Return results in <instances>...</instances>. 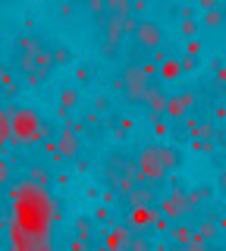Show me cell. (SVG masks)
<instances>
[{
  "label": "cell",
  "mask_w": 226,
  "mask_h": 251,
  "mask_svg": "<svg viewBox=\"0 0 226 251\" xmlns=\"http://www.w3.org/2000/svg\"><path fill=\"white\" fill-rule=\"evenodd\" d=\"M69 248H73V251H82V248H85V239H75V242H73Z\"/></svg>",
  "instance_id": "f546056e"
},
{
  "label": "cell",
  "mask_w": 226,
  "mask_h": 251,
  "mask_svg": "<svg viewBox=\"0 0 226 251\" xmlns=\"http://www.w3.org/2000/svg\"><path fill=\"white\" fill-rule=\"evenodd\" d=\"M79 104V91L75 88H66V91H60V107L69 110V107H75Z\"/></svg>",
  "instance_id": "9a60e30c"
},
{
  "label": "cell",
  "mask_w": 226,
  "mask_h": 251,
  "mask_svg": "<svg viewBox=\"0 0 226 251\" xmlns=\"http://www.w3.org/2000/svg\"><path fill=\"white\" fill-rule=\"evenodd\" d=\"M69 3H91V0H69Z\"/></svg>",
  "instance_id": "836d02e7"
},
{
  "label": "cell",
  "mask_w": 226,
  "mask_h": 251,
  "mask_svg": "<svg viewBox=\"0 0 226 251\" xmlns=\"http://www.w3.org/2000/svg\"><path fill=\"white\" fill-rule=\"evenodd\" d=\"M198 50H201V44H198V41H192V44H189V57H195Z\"/></svg>",
  "instance_id": "f1b7e54d"
},
{
  "label": "cell",
  "mask_w": 226,
  "mask_h": 251,
  "mask_svg": "<svg viewBox=\"0 0 226 251\" xmlns=\"http://www.w3.org/2000/svg\"><path fill=\"white\" fill-rule=\"evenodd\" d=\"M195 148H198L201 154H207V151H210V148H214V145H210V141H204V138H198V141H195Z\"/></svg>",
  "instance_id": "4316f807"
},
{
  "label": "cell",
  "mask_w": 226,
  "mask_h": 251,
  "mask_svg": "<svg viewBox=\"0 0 226 251\" xmlns=\"http://www.w3.org/2000/svg\"><path fill=\"white\" fill-rule=\"evenodd\" d=\"M53 63H57V66L69 63V50H66V47H53Z\"/></svg>",
  "instance_id": "7402d4cb"
},
{
  "label": "cell",
  "mask_w": 226,
  "mask_h": 251,
  "mask_svg": "<svg viewBox=\"0 0 226 251\" xmlns=\"http://www.w3.org/2000/svg\"><path fill=\"white\" fill-rule=\"evenodd\" d=\"M132 226H113L107 232V248L110 251H129V242H132Z\"/></svg>",
  "instance_id": "30bf717a"
},
{
  "label": "cell",
  "mask_w": 226,
  "mask_h": 251,
  "mask_svg": "<svg viewBox=\"0 0 226 251\" xmlns=\"http://www.w3.org/2000/svg\"><path fill=\"white\" fill-rule=\"evenodd\" d=\"M32 176L38 179V182H48V170H44V167H35V170H32Z\"/></svg>",
  "instance_id": "484cf974"
},
{
  "label": "cell",
  "mask_w": 226,
  "mask_h": 251,
  "mask_svg": "<svg viewBox=\"0 0 226 251\" xmlns=\"http://www.w3.org/2000/svg\"><path fill=\"white\" fill-rule=\"evenodd\" d=\"M10 138H13V123H10V113H3V110H0V148H3Z\"/></svg>",
  "instance_id": "4fadbf2b"
},
{
  "label": "cell",
  "mask_w": 226,
  "mask_h": 251,
  "mask_svg": "<svg viewBox=\"0 0 226 251\" xmlns=\"http://www.w3.org/2000/svg\"><path fill=\"white\" fill-rule=\"evenodd\" d=\"M204 25H210V28H217V25H226V19H223V10H207V13H204Z\"/></svg>",
  "instance_id": "2e32d148"
},
{
  "label": "cell",
  "mask_w": 226,
  "mask_h": 251,
  "mask_svg": "<svg viewBox=\"0 0 226 251\" xmlns=\"http://www.w3.org/2000/svg\"><path fill=\"white\" fill-rule=\"evenodd\" d=\"M3 3H6V0H0V6H3Z\"/></svg>",
  "instance_id": "e575fe53"
},
{
  "label": "cell",
  "mask_w": 226,
  "mask_h": 251,
  "mask_svg": "<svg viewBox=\"0 0 226 251\" xmlns=\"http://www.w3.org/2000/svg\"><path fill=\"white\" fill-rule=\"evenodd\" d=\"M0 73H3V69H0Z\"/></svg>",
  "instance_id": "d590c367"
},
{
  "label": "cell",
  "mask_w": 226,
  "mask_h": 251,
  "mask_svg": "<svg viewBox=\"0 0 226 251\" xmlns=\"http://www.w3.org/2000/svg\"><path fill=\"white\" fill-rule=\"evenodd\" d=\"M16 47H19V50H41V44H38V38H19V41H16Z\"/></svg>",
  "instance_id": "ac0fdd59"
},
{
  "label": "cell",
  "mask_w": 226,
  "mask_h": 251,
  "mask_svg": "<svg viewBox=\"0 0 226 251\" xmlns=\"http://www.w3.org/2000/svg\"><path fill=\"white\" fill-rule=\"evenodd\" d=\"M104 3H107V16H116V19L135 13V0H104Z\"/></svg>",
  "instance_id": "8fae6325"
},
{
  "label": "cell",
  "mask_w": 226,
  "mask_h": 251,
  "mask_svg": "<svg viewBox=\"0 0 226 251\" xmlns=\"http://www.w3.org/2000/svg\"><path fill=\"white\" fill-rule=\"evenodd\" d=\"M217 78H220V82H226V69H220V73H217Z\"/></svg>",
  "instance_id": "d6a6232c"
},
{
  "label": "cell",
  "mask_w": 226,
  "mask_h": 251,
  "mask_svg": "<svg viewBox=\"0 0 226 251\" xmlns=\"http://www.w3.org/2000/svg\"><path fill=\"white\" fill-rule=\"evenodd\" d=\"M195 100H198V94L195 91H182V94H173L167 104V116L170 120H185V116L195 110Z\"/></svg>",
  "instance_id": "8992f818"
},
{
  "label": "cell",
  "mask_w": 226,
  "mask_h": 251,
  "mask_svg": "<svg viewBox=\"0 0 226 251\" xmlns=\"http://www.w3.org/2000/svg\"><path fill=\"white\" fill-rule=\"evenodd\" d=\"M126 201H129V207H154L157 204V192H154V185L142 182L126 195Z\"/></svg>",
  "instance_id": "ba28073f"
},
{
  "label": "cell",
  "mask_w": 226,
  "mask_h": 251,
  "mask_svg": "<svg viewBox=\"0 0 226 251\" xmlns=\"http://www.w3.org/2000/svg\"><path fill=\"white\" fill-rule=\"evenodd\" d=\"M195 235H198V232L189 229V226H173V245H189Z\"/></svg>",
  "instance_id": "7c38bea8"
},
{
  "label": "cell",
  "mask_w": 226,
  "mask_h": 251,
  "mask_svg": "<svg viewBox=\"0 0 226 251\" xmlns=\"http://www.w3.org/2000/svg\"><path fill=\"white\" fill-rule=\"evenodd\" d=\"M170 251H189L185 245H170Z\"/></svg>",
  "instance_id": "1f68e13d"
},
{
  "label": "cell",
  "mask_w": 226,
  "mask_h": 251,
  "mask_svg": "<svg viewBox=\"0 0 226 251\" xmlns=\"http://www.w3.org/2000/svg\"><path fill=\"white\" fill-rule=\"evenodd\" d=\"M185 248H189V251H210V248H207V239H201V235H195V239H192Z\"/></svg>",
  "instance_id": "44dd1931"
},
{
  "label": "cell",
  "mask_w": 226,
  "mask_h": 251,
  "mask_svg": "<svg viewBox=\"0 0 226 251\" xmlns=\"http://www.w3.org/2000/svg\"><path fill=\"white\" fill-rule=\"evenodd\" d=\"M167 104H170V98L163 94V88L157 82L148 88V98H145V107H148V113L151 116H167Z\"/></svg>",
  "instance_id": "9c48e42d"
},
{
  "label": "cell",
  "mask_w": 226,
  "mask_h": 251,
  "mask_svg": "<svg viewBox=\"0 0 226 251\" xmlns=\"http://www.w3.org/2000/svg\"><path fill=\"white\" fill-rule=\"evenodd\" d=\"M192 207L195 204L189 201V192H182V188H170L167 192V198L160 201V210H163V217L167 220H182V217H189L192 214Z\"/></svg>",
  "instance_id": "5b68a950"
},
{
  "label": "cell",
  "mask_w": 226,
  "mask_h": 251,
  "mask_svg": "<svg viewBox=\"0 0 226 251\" xmlns=\"http://www.w3.org/2000/svg\"><path fill=\"white\" fill-rule=\"evenodd\" d=\"M57 151H60V157H75V154L82 151V138H79V132H75L73 126H63V129H60Z\"/></svg>",
  "instance_id": "52a82bcc"
},
{
  "label": "cell",
  "mask_w": 226,
  "mask_h": 251,
  "mask_svg": "<svg viewBox=\"0 0 226 251\" xmlns=\"http://www.w3.org/2000/svg\"><path fill=\"white\" fill-rule=\"evenodd\" d=\"M135 50H145V53H157L163 47V28L151 19H142L138 22V31H135Z\"/></svg>",
  "instance_id": "277c9868"
},
{
  "label": "cell",
  "mask_w": 226,
  "mask_h": 251,
  "mask_svg": "<svg viewBox=\"0 0 226 251\" xmlns=\"http://www.w3.org/2000/svg\"><path fill=\"white\" fill-rule=\"evenodd\" d=\"M129 251H151V242H148L145 235L138 232V235H132V242H129Z\"/></svg>",
  "instance_id": "e0dca14e"
},
{
  "label": "cell",
  "mask_w": 226,
  "mask_h": 251,
  "mask_svg": "<svg viewBox=\"0 0 226 251\" xmlns=\"http://www.w3.org/2000/svg\"><path fill=\"white\" fill-rule=\"evenodd\" d=\"M217 182H220V188H223V192H226V170L220 173V179H217Z\"/></svg>",
  "instance_id": "4dcf8cb0"
},
{
  "label": "cell",
  "mask_w": 226,
  "mask_h": 251,
  "mask_svg": "<svg viewBox=\"0 0 226 251\" xmlns=\"http://www.w3.org/2000/svg\"><path fill=\"white\" fill-rule=\"evenodd\" d=\"M10 176H13L10 163H6V160H0V185H6V182H10Z\"/></svg>",
  "instance_id": "cb8c5ba5"
},
{
  "label": "cell",
  "mask_w": 226,
  "mask_h": 251,
  "mask_svg": "<svg viewBox=\"0 0 226 251\" xmlns=\"http://www.w3.org/2000/svg\"><path fill=\"white\" fill-rule=\"evenodd\" d=\"M163 160H167V170H176L179 167V154L173 148H163Z\"/></svg>",
  "instance_id": "ffe728a7"
},
{
  "label": "cell",
  "mask_w": 226,
  "mask_h": 251,
  "mask_svg": "<svg viewBox=\"0 0 226 251\" xmlns=\"http://www.w3.org/2000/svg\"><path fill=\"white\" fill-rule=\"evenodd\" d=\"M182 35H185V38H195V35H198V22L185 19V22H182Z\"/></svg>",
  "instance_id": "603a6c76"
},
{
  "label": "cell",
  "mask_w": 226,
  "mask_h": 251,
  "mask_svg": "<svg viewBox=\"0 0 226 251\" xmlns=\"http://www.w3.org/2000/svg\"><path fill=\"white\" fill-rule=\"evenodd\" d=\"M154 85V78L145 73L138 63H132V66L123 69V75H120V82H116V88H120L123 94H126V100H132V104H145V98H148V88Z\"/></svg>",
  "instance_id": "6da1fadb"
},
{
  "label": "cell",
  "mask_w": 226,
  "mask_h": 251,
  "mask_svg": "<svg viewBox=\"0 0 226 251\" xmlns=\"http://www.w3.org/2000/svg\"><path fill=\"white\" fill-rule=\"evenodd\" d=\"M179 73H182V63L163 60V66H160V75H163V78H179Z\"/></svg>",
  "instance_id": "5bb4252c"
},
{
  "label": "cell",
  "mask_w": 226,
  "mask_h": 251,
  "mask_svg": "<svg viewBox=\"0 0 226 251\" xmlns=\"http://www.w3.org/2000/svg\"><path fill=\"white\" fill-rule=\"evenodd\" d=\"M217 3H220V0H201V6H204V10H217Z\"/></svg>",
  "instance_id": "83f0119b"
},
{
  "label": "cell",
  "mask_w": 226,
  "mask_h": 251,
  "mask_svg": "<svg viewBox=\"0 0 226 251\" xmlns=\"http://www.w3.org/2000/svg\"><path fill=\"white\" fill-rule=\"evenodd\" d=\"M217 232H220V229H217V223H204V226L198 229L201 239H210V235H217Z\"/></svg>",
  "instance_id": "d4e9b609"
},
{
  "label": "cell",
  "mask_w": 226,
  "mask_h": 251,
  "mask_svg": "<svg viewBox=\"0 0 226 251\" xmlns=\"http://www.w3.org/2000/svg\"><path fill=\"white\" fill-rule=\"evenodd\" d=\"M135 167H138V173L145 176V182H148V185L163 182V179H167V173H170V170H167V160H163V148H157V145L145 148V151L138 154Z\"/></svg>",
  "instance_id": "7a4b0ae2"
},
{
  "label": "cell",
  "mask_w": 226,
  "mask_h": 251,
  "mask_svg": "<svg viewBox=\"0 0 226 251\" xmlns=\"http://www.w3.org/2000/svg\"><path fill=\"white\" fill-rule=\"evenodd\" d=\"M10 123H13V141H38L41 138V120L32 107H19L10 113Z\"/></svg>",
  "instance_id": "3957f363"
},
{
  "label": "cell",
  "mask_w": 226,
  "mask_h": 251,
  "mask_svg": "<svg viewBox=\"0 0 226 251\" xmlns=\"http://www.w3.org/2000/svg\"><path fill=\"white\" fill-rule=\"evenodd\" d=\"M88 13L98 16V19H104V16H107V3H104V0H91V3H88Z\"/></svg>",
  "instance_id": "d6986e66"
}]
</instances>
